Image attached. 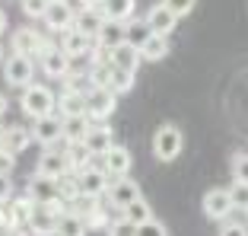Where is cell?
<instances>
[{
    "label": "cell",
    "instance_id": "cell-1",
    "mask_svg": "<svg viewBox=\"0 0 248 236\" xmlns=\"http://www.w3.org/2000/svg\"><path fill=\"white\" fill-rule=\"evenodd\" d=\"M185 150V134L178 125H159L153 134V156L159 163L178 160V153Z\"/></svg>",
    "mask_w": 248,
    "mask_h": 236
},
{
    "label": "cell",
    "instance_id": "cell-2",
    "mask_svg": "<svg viewBox=\"0 0 248 236\" xmlns=\"http://www.w3.org/2000/svg\"><path fill=\"white\" fill-rule=\"evenodd\" d=\"M19 105H22V112H26L29 118H42V115H51V112L58 109V99H54V93L48 86H42V83H29V86L22 89Z\"/></svg>",
    "mask_w": 248,
    "mask_h": 236
},
{
    "label": "cell",
    "instance_id": "cell-3",
    "mask_svg": "<svg viewBox=\"0 0 248 236\" xmlns=\"http://www.w3.org/2000/svg\"><path fill=\"white\" fill-rule=\"evenodd\" d=\"M118 109V93L111 86H89L86 89V115L93 121H108Z\"/></svg>",
    "mask_w": 248,
    "mask_h": 236
},
{
    "label": "cell",
    "instance_id": "cell-4",
    "mask_svg": "<svg viewBox=\"0 0 248 236\" xmlns=\"http://www.w3.org/2000/svg\"><path fill=\"white\" fill-rule=\"evenodd\" d=\"M32 77H35V58H29V54H10L7 64H3V80H7V86H19L26 89L32 83Z\"/></svg>",
    "mask_w": 248,
    "mask_h": 236
},
{
    "label": "cell",
    "instance_id": "cell-5",
    "mask_svg": "<svg viewBox=\"0 0 248 236\" xmlns=\"http://www.w3.org/2000/svg\"><path fill=\"white\" fill-rule=\"evenodd\" d=\"M73 176H77V185H80V198H105L111 176L102 166H86V169L73 172Z\"/></svg>",
    "mask_w": 248,
    "mask_h": 236
},
{
    "label": "cell",
    "instance_id": "cell-6",
    "mask_svg": "<svg viewBox=\"0 0 248 236\" xmlns=\"http://www.w3.org/2000/svg\"><path fill=\"white\" fill-rule=\"evenodd\" d=\"M26 195H29L35 204H54V201H64V188H61V179H51V176H35L29 179L26 185Z\"/></svg>",
    "mask_w": 248,
    "mask_h": 236
},
{
    "label": "cell",
    "instance_id": "cell-7",
    "mask_svg": "<svg viewBox=\"0 0 248 236\" xmlns=\"http://www.w3.org/2000/svg\"><path fill=\"white\" fill-rule=\"evenodd\" d=\"M32 137L42 147H58V140H64V115H42L32 118Z\"/></svg>",
    "mask_w": 248,
    "mask_h": 236
},
{
    "label": "cell",
    "instance_id": "cell-8",
    "mask_svg": "<svg viewBox=\"0 0 248 236\" xmlns=\"http://www.w3.org/2000/svg\"><path fill=\"white\" fill-rule=\"evenodd\" d=\"M38 64H42L45 77H51V80H67V74H70V54L51 42L45 45V51L38 54Z\"/></svg>",
    "mask_w": 248,
    "mask_h": 236
},
{
    "label": "cell",
    "instance_id": "cell-9",
    "mask_svg": "<svg viewBox=\"0 0 248 236\" xmlns=\"http://www.w3.org/2000/svg\"><path fill=\"white\" fill-rule=\"evenodd\" d=\"M67 207L64 201H54V204H35L32 211V220H29V230L35 236H54V227H58V217L64 214Z\"/></svg>",
    "mask_w": 248,
    "mask_h": 236
},
{
    "label": "cell",
    "instance_id": "cell-10",
    "mask_svg": "<svg viewBox=\"0 0 248 236\" xmlns=\"http://www.w3.org/2000/svg\"><path fill=\"white\" fill-rule=\"evenodd\" d=\"M201 207H204L207 220H219V223L226 220V217H232V211H235L229 188H210V192L204 195V201H201Z\"/></svg>",
    "mask_w": 248,
    "mask_h": 236
},
{
    "label": "cell",
    "instance_id": "cell-11",
    "mask_svg": "<svg viewBox=\"0 0 248 236\" xmlns=\"http://www.w3.org/2000/svg\"><path fill=\"white\" fill-rule=\"evenodd\" d=\"M105 198H108V204L115 207V211H124L127 204H134V201L140 198V185L134 182L131 176H118V179H111V182H108Z\"/></svg>",
    "mask_w": 248,
    "mask_h": 236
},
{
    "label": "cell",
    "instance_id": "cell-12",
    "mask_svg": "<svg viewBox=\"0 0 248 236\" xmlns=\"http://www.w3.org/2000/svg\"><path fill=\"white\" fill-rule=\"evenodd\" d=\"M32 211H35V201H32L29 195H22V198H10L7 207H3V220H7L13 230H29Z\"/></svg>",
    "mask_w": 248,
    "mask_h": 236
},
{
    "label": "cell",
    "instance_id": "cell-13",
    "mask_svg": "<svg viewBox=\"0 0 248 236\" xmlns=\"http://www.w3.org/2000/svg\"><path fill=\"white\" fill-rule=\"evenodd\" d=\"M45 35L35 29H29V26H22V29L13 32V38H10V48H13L16 54H29V58H38V54L45 51Z\"/></svg>",
    "mask_w": 248,
    "mask_h": 236
},
{
    "label": "cell",
    "instance_id": "cell-14",
    "mask_svg": "<svg viewBox=\"0 0 248 236\" xmlns=\"http://www.w3.org/2000/svg\"><path fill=\"white\" fill-rule=\"evenodd\" d=\"M45 26H48V32H67L73 29V22H77V10L67 3V0H51V7H48V13H45Z\"/></svg>",
    "mask_w": 248,
    "mask_h": 236
},
{
    "label": "cell",
    "instance_id": "cell-15",
    "mask_svg": "<svg viewBox=\"0 0 248 236\" xmlns=\"http://www.w3.org/2000/svg\"><path fill=\"white\" fill-rule=\"evenodd\" d=\"M35 172H42V176H51V179H64L67 172H70L67 153H64V150H54V147H45V153L38 156Z\"/></svg>",
    "mask_w": 248,
    "mask_h": 236
},
{
    "label": "cell",
    "instance_id": "cell-16",
    "mask_svg": "<svg viewBox=\"0 0 248 236\" xmlns=\"http://www.w3.org/2000/svg\"><path fill=\"white\" fill-rule=\"evenodd\" d=\"M105 22H108V16H105L102 7H80L73 26H77L80 32H86L89 38H99V32L105 29Z\"/></svg>",
    "mask_w": 248,
    "mask_h": 236
},
{
    "label": "cell",
    "instance_id": "cell-17",
    "mask_svg": "<svg viewBox=\"0 0 248 236\" xmlns=\"http://www.w3.org/2000/svg\"><path fill=\"white\" fill-rule=\"evenodd\" d=\"M146 26L156 32V35H169V32H175V22H178V16H175V10H169L166 3H156V7H150L146 10Z\"/></svg>",
    "mask_w": 248,
    "mask_h": 236
},
{
    "label": "cell",
    "instance_id": "cell-18",
    "mask_svg": "<svg viewBox=\"0 0 248 236\" xmlns=\"http://www.w3.org/2000/svg\"><path fill=\"white\" fill-rule=\"evenodd\" d=\"M99 160H102V169L108 172L111 179L127 176V172H131V163H134V160H131V150L121 147V144H115V147H111L108 153H102Z\"/></svg>",
    "mask_w": 248,
    "mask_h": 236
},
{
    "label": "cell",
    "instance_id": "cell-19",
    "mask_svg": "<svg viewBox=\"0 0 248 236\" xmlns=\"http://www.w3.org/2000/svg\"><path fill=\"white\" fill-rule=\"evenodd\" d=\"M83 144H86V147L93 150L95 156H102V153H108V150L115 147V131H111L105 121H93L89 134L83 137Z\"/></svg>",
    "mask_w": 248,
    "mask_h": 236
},
{
    "label": "cell",
    "instance_id": "cell-20",
    "mask_svg": "<svg viewBox=\"0 0 248 236\" xmlns=\"http://www.w3.org/2000/svg\"><path fill=\"white\" fill-rule=\"evenodd\" d=\"M111 64L124 67V70H131V74H137L140 64H143V51H140L134 42H124V45H118L115 51H111Z\"/></svg>",
    "mask_w": 248,
    "mask_h": 236
},
{
    "label": "cell",
    "instance_id": "cell-21",
    "mask_svg": "<svg viewBox=\"0 0 248 236\" xmlns=\"http://www.w3.org/2000/svg\"><path fill=\"white\" fill-rule=\"evenodd\" d=\"M124 42H127V22H121V19H108L105 29L99 32V38H95V45L105 48V51H115L118 45H124Z\"/></svg>",
    "mask_w": 248,
    "mask_h": 236
},
{
    "label": "cell",
    "instance_id": "cell-22",
    "mask_svg": "<svg viewBox=\"0 0 248 236\" xmlns=\"http://www.w3.org/2000/svg\"><path fill=\"white\" fill-rule=\"evenodd\" d=\"M61 48H64L67 54H93L95 38H89L86 32H80L77 26H73V29L61 32Z\"/></svg>",
    "mask_w": 248,
    "mask_h": 236
},
{
    "label": "cell",
    "instance_id": "cell-23",
    "mask_svg": "<svg viewBox=\"0 0 248 236\" xmlns=\"http://www.w3.org/2000/svg\"><path fill=\"white\" fill-rule=\"evenodd\" d=\"M86 217L77 214V211H64L58 217V227H54V236H86Z\"/></svg>",
    "mask_w": 248,
    "mask_h": 236
},
{
    "label": "cell",
    "instance_id": "cell-24",
    "mask_svg": "<svg viewBox=\"0 0 248 236\" xmlns=\"http://www.w3.org/2000/svg\"><path fill=\"white\" fill-rule=\"evenodd\" d=\"M58 109L61 115H86V93L83 89H64L58 99Z\"/></svg>",
    "mask_w": 248,
    "mask_h": 236
},
{
    "label": "cell",
    "instance_id": "cell-25",
    "mask_svg": "<svg viewBox=\"0 0 248 236\" xmlns=\"http://www.w3.org/2000/svg\"><path fill=\"white\" fill-rule=\"evenodd\" d=\"M67 163H70V172H80V169H86V166H93V160H95V153L83 144V140H73V144H67Z\"/></svg>",
    "mask_w": 248,
    "mask_h": 236
},
{
    "label": "cell",
    "instance_id": "cell-26",
    "mask_svg": "<svg viewBox=\"0 0 248 236\" xmlns=\"http://www.w3.org/2000/svg\"><path fill=\"white\" fill-rule=\"evenodd\" d=\"M93 128V118L89 115H67L64 118V140L73 144V140H83Z\"/></svg>",
    "mask_w": 248,
    "mask_h": 236
},
{
    "label": "cell",
    "instance_id": "cell-27",
    "mask_svg": "<svg viewBox=\"0 0 248 236\" xmlns=\"http://www.w3.org/2000/svg\"><path fill=\"white\" fill-rule=\"evenodd\" d=\"M102 10H105L108 19L131 22L134 19V10H137V0H102Z\"/></svg>",
    "mask_w": 248,
    "mask_h": 236
},
{
    "label": "cell",
    "instance_id": "cell-28",
    "mask_svg": "<svg viewBox=\"0 0 248 236\" xmlns=\"http://www.w3.org/2000/svg\"><path fill=\"white\" fill-rule=\"evenodd\" d=\"M140 51H143V61H162L169 58V35H150L143 45H140Z\"/></svg>",
    "mask_w": 248,
    "mask_h": 236
},
{
    "label": "cell",
    "instance_id": "cell-29",
    "mask_svg": "<svg viewBox=\"0 0 248 236\" xmlns=\"http://www.w3.org/2000/svg\"><path fill=\"white\" fill-rule=\"evenodd\" d=\"M32 128H22V125H13V128H7V144L3 147L7 150H13V153H22V150L32 144Z\"/></svg>",
    "mask_w": 248,
    "mask_h": 236
},
{
    "label": "cell",
    "instance_id": "cell-30",
    "mask_svg": "<svg viewBox=\"0 0 248 236\" xmlns=\"http://www.w3.org/2000/svg\"><path fill=\"white\" fill-rule=\"evenodd\" d=\"M134 77H137V74L124 70V67H115V70H111V83H108V86L115 89L118 96H121V93H131V89H134Z\"/></svg>",
    "mask_w": 248,
    "mask_h": 236
},
{
    "label": "cell",
    "instance_id": "cell-31",
    "mask_svg": "<svg viewBox=\"0 0 248 236\" xmlns=\"http://www.w3.org/2000/svg\"><path fill=\"white\" fill-rule=\"evenodd\" d=\"M150 35H153V29L146 26V19H137V16H134V19L127 22V42H134L137 48H140V45H143Z\"/></svg>",
    "mask_w": 248,
    "mask_h": 236
},
{
    "label": "cell",
    "instance_id": "cell-32",
    "mask_svg": "<svg viewBox=\"0 0 248 236\" xmlns=\"http://www.w3.org/2000/svg\"><path fill=\"white\" fill-rule=\"evenodd\" d=\"M124 214L131 217L134 223H143V220H150V217H153V207H150V201H146L143 195H140V198L134 201V204H127V207H124Z\"/></svg>",
    "mask_w": 248,
    "mask_h": 236
},
{
    "label": "cell",
    "instance_id": "cell-33",
    "mask_svg": "<svg viewBox=\"0 0 248 236\" xmlns=\"http://www.w3.org/2000/svg\"><path fill=\"white\" fill-rule=\"evenodd\" d=\"M105 230H108V236H137V223H134L127 214L118 217V220H111Z\"/></svg>",
    "mask_w": 248,
    "mask_h": 236
},
{
    "label": "cell",
    "instance_id": "cell-34",
    "mask_svg": "<svg viewBox=\"0 0 248 236\" xmlns=\"http://www.w3.org/2000/svg\"><path fill=\"white\" fill-rule=\"evenodd\" d=\"M19 7H22V13L29 16V19H45L51 0H19Z\"/></svg>",
    "mask_w": 248,
    "mask_h": 236
},
{
    "label": "cell",
    "instance_id": "cell-35",
    "mask_svg": "<svg viewBox=\"0 0 248 236\" xmlns=\"http://www.w3.org/2000/svg\"><path fill=\"white\" fill-rule=\"evenodd\" d=\"M137 236H169V230H166V223H162V220L150 217V220L137 223Z\"/></svg>",
    "mask_w": 248,
    "mask_h": 236
},
{
    "label": "cell",
    "instance_id": "cell-36",
    "mask_svg": "<svg viewBox=\"0 0 248 236\" xmlns=\"http://www.w3.org/2000/svg\"><path fill=\"white\" fill-rule=\"evenodd\" d=\"M229 195H232L235 211H248V182H232Z\"/></svg>",
    "mask_w": 248,
    "mask_h": 236
},
{
    "label": "cell",
    "instance_id": "cell-37",
    "mask_svg": "<svg viewBox=\"0 0 248 236\" xmlns=\"http://www.w3.org/2000/svg\"><path fill=\"white\" fill-rule=\"evenodd\" d=\"M219 236H248V223L235 220V217H226L219 223Z\"/></svg>",
    "mask_w": 248,
    "mask_h": 236
},
{
    "label": "cell",
    "instance_id": "cell-38",
    "mask_svg": "<svg viewBox=\"0 0 248 236\" xmlns=\"http://www.w3.org/2000/svg\"><path fill=\"white\" fill-rule=\"evenodd\" d=\"M232 179L235 182H248V153L232 156Z\"/></svg>",
    "mask_w": 248,
    "mask_h": 236
},
{
    "label": "cell",
    "instance_id": "cell-39",
    "mask_svg": "<svg viewBox=\"0 0 248 236\" xmlns=\"http://www.w3.org/2000/svg\"><path fill=\"white\" fill-rule=\"evenodd\" d=\"M162 3H166L169 10H175V16L182 19V16H188L191 10H194V3H197V0H162Z\"/></svg>",
    "mask_w": 248,
    "mask_h": 236
},
{
    "label": "cell",
    "instance_id": "cell-40",
    "mask_svg": "<svg viewBox=\"0 0 248 236\" xmlns=\"http://www.w3.org/2000/svg\"><path fill=\"white\" fill-rule=\"evenodd\" d=\"M13 166H16V153H13V150H7V147H0V172L10 176Z\"/></svg>",
    "mask_w": 248,
    "mask_h": 236
},
{
    "label": "cell",
    "instance_id": "cell-41",
    "mask_svg": "<svg viewBox=\"0 0 248 236\" xmlns=\"http://www.w3.org/2000/svg\"><path fill=\"white\" fill-rule=\"evenodd\" d=\"M10 198H13V182H10V176L0 172V204H7Z\"/></svg>",
    "mask_w": 248,
    "mask_h": 236
},
{
    "label": "cell",
    "instance_id": "cell-42",
    "mask_svg": "<svg viewBox=\"0 0 248 236\" xmlns=\"http://www.w3.org/2000/svg\"><path fill=\"white\" fill-rule=\"evenodd\" d=\"M80 7H102V0H77Z\"/></svg>",
    "mask_w": 248,
    "mask_h": 236
},
{
    "label": "cell",
    "instance_id": "cell-43",
    "mask_svg": "<svg viewBox=\"0 0 248 236\" xmlns=\"http://www.w3.org/2000/svg\"><path fill=\"white\" fill-rule=\"evenodd\" d=\"M3 32H7V13L0 10V35H3Z\"/></svg>",
    "mask_w": 248,
    "mask_h": 236
},
{
    "label": "cell",
    "instance_id": "cell-44",
    "mask_svg": "<svg viewBox=\"0 0 248 236\" xmlns=\"http://www.w3.org/2000/svg\"><path fill=\"white\" fill-rule=\"evenodd\" d=\"M3 144H7V128L0 125V147H3Z\"/></svg>",
    "mask_w": 248,
    "mask_h": 236
},
{
    "label": "cell",
    "instance_id": "cell-45",
    "mask_svg": "<svg viewBox=\"0 0 248 236\" xmlns=\"http://www.w3.org/2000/svg\"><path fill=\"white\" fill-rule=\"evenodd\" d=\"M3 112H7V96L0 93V115H3Z\"/></svg>",
    "mask_w": 248,
    "mask_h": 236
},
{
    "label": "cell",
    "instance_id": "cell-46",
    "mask_svg": "<svg viewBox=\"0 0 248 236\" xmlns=\"http://www.w3.org/2000/svg\"><path fill=\"white\" fill-rule=\"evenodd\" d=\"M0 58H3V45H0Z\"/></svg>",
    "mask_w": 248,
    "mask_h": 236
},
{
    "label": "cell",
    "instance_id": "cell-47",
    "mask_svg": "<svg viewBox=\"0 0 248 236\" xmlns=\"http://www.w3.org/2000/svg\"><path fill=\"white\" fill-rule=\"evenodd\" d=\"M16 236H19V230H16Z\"/></svg>",
    "mask_w": 248,
    "mask_h": 236
},
{
    "label": "cell",
    "instance_id": "cell-48",
    "mask_svg": "<svg viewBox=\"0 0 248 236\" xmlns=\"http://www.w3.org/2000/svg\"><path fill=\"white\" fill-rule=\"evenodd\" d=\"M245 217H248V211H245Z\"/></svg>",
    "mask_w": 248,
    "mask_h": 236
}]
</instances>
